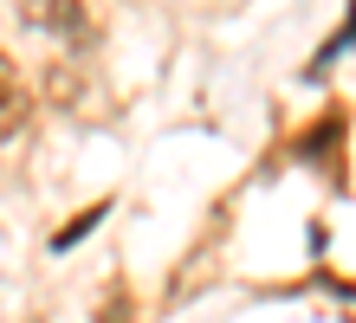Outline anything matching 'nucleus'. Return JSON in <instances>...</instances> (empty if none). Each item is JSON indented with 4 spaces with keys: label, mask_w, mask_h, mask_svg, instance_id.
<instances>
[{
    "label": "nucleus",
    "mask_w": 356,
    "mask_h": 323,
    "mask_svg": "<svg viewBox=\"0 0 356 323\" xmlns=\"http://www.w3.org/2000/svg\"><path fill=\"white\" fill-rule=\"evenodd\" d=\"M13 7H19V19H26L33 33H46V39H72V46L91 39L85 0H13Z\"/></svg>",
    "instance_id": "nucleus-1"
},
{
    "label": "nucleus",
    "mask_w": 356,
    "mask_h": 323,
    "mask_svg": "<svg viewBox=\"0 0 356 323\" xmlns=\"http://www.w3.org/2000/svg\"><path fill=\"white\" fill-rule=\"evenodd\" d=\"M26 117H33V97H26V84H19V72L0 58V142L19 136V129H26Z\"/></svg>",
    "instance_id": "nucleus-2"
},
{
    "label": "nucleus",
    "mask_w": 356,
    "mask_h": 323,
    "mask_svg": "<svg viewBox=\"0 0 356 323\" xmlns=\"http://www.w3.org/2000/svg\"><path fill=\"white\" fill-rule=\"evenodd\" d=\"M91 323H143V317H136V304H130V291H111V297L97 304Z\"/></svg>",
    "instance_id": "nucleus-3"
}]
</instances>
